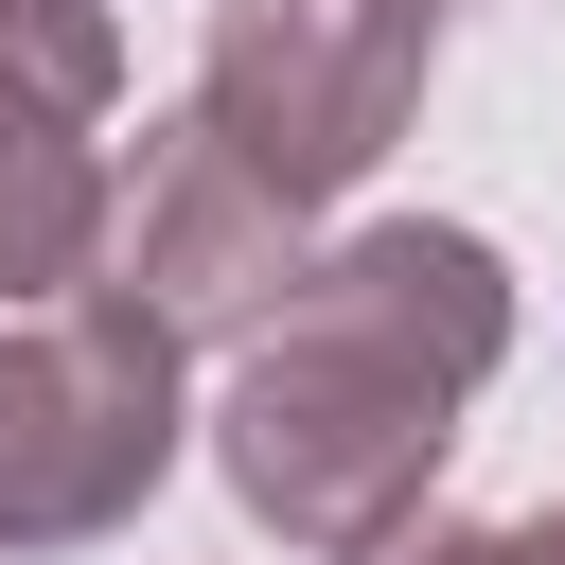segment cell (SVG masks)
Masks as SVG:
<instances>
[{
	"instance_id": "ba28073f",
	"label": "cell",
	"mask_w": 565,
	"mask_h": 565,
	"mask_svg": "<svg viewBox=\"0 0 565 565\" xmlns=\"http://www.w3.org/2000/svg\"><path fill=\"white\" fill-rule=\"evenodd\" d=\"M371 565H565V494H547V512H494V530H477V512H424V530L371 547Z\"/></svg>"
},
{
	"instance_id": "8992f818",
	"label": "cell",
	"mask_w": 565,
	"mask_h": 565,
	"mask_svg": "<svg viewBox=\"0 0 565 565\" xmlns=\"http://www.w3.org/2000/svg\"><path fill=\"white\" fill-rule=\"evenodd\" d=\"M124 247V177H106V124L0 88V335L18 318H71Z\"/></svg>"
},
{
	"instance_id": "6da1fadb",
	"label": "cell",
	"mask_w": 565,
	"mask_h": 565,
	"mask_svg": "<svg viewBox=\"0 0 565 565\" xmlns=\"http://www.w3.org/2000/svg\"><path fill=\"white\" fill-rule=\"evenodd\" d=\"M194 441H212V477H230L247 530H282V547H318V565H371V547H406V530L441 512L459 388H424V371L282 318L265 353L212 371V424H194Z\"/></svg>"
},
{
	"instance_id": "7a4b0ae2",
	"label": "cell",
	"mask_w": 565,
	"mask_h": 565,
	"mask_svg": "<svg viewBox=\"0 0 565 565\" xmlns=\"http://www.w3.org/2000/svg\"><path fill=\"white\" fill-rule=\"evenodd\" d=\"M177 371H194V353H177L124 282H88L71 318H18V335H0V565L141 530V494H159L177 441L212 424Z\"/></svg>"
},
{
	"instance_id": "5b68a950",
	"label": "cell",
	"mask_w": 565,
	"mask_h": 565,
	"mask_svg": "<svg viewBox=\"0 0 565 565\" xmlns=\"http://www.w3.org/2000/svg\"><path fill=\"white\" fill-rule=\"evenodd\" d=\"M282 318H318V335H353V353H388V371H424V388H459V406L512 371V265H494L477 230H441V212L335 230Z\"/></svg>"
},
{
	"instance_id": "3957f363",
	"label": "cell",
	"mask_w": 565,
	"mask_h": 565,
	"mask_svg": "<svg viewBox=\"0 0 565 565\" xmlns=\"http://www.w3.org/2000/svg\"><path fill=\"white\" fill-rule=\"evenodd\" d=\"M441 71V0H212L194 35V124L265 177V194H353Z\"/></svg>"
},
{
	"instance_id": "52a82bcc",
	"label": "cell",
	"mask_w": 565,
	"mask_h": 565,
	"mask_svg": "<svg viewBox=\"0 0 565 565\" xmlns=\"http://www.w3.org/2000/svg\"><path fill=\"white\" fill-rule=\"evenodd\" d=\"M0 88L106 124V106H124V18H106V0H0Z\"/></svg>"
},
{
	"instance_id": "277c9868",
	"label": "cell",
	"mask_w": 565,
	"mask_h": 565,
	"mask_svg": "<svg viewBox=\"0 0 565 565\" xmlns=\"http://www.w3.org/2000/svg\"><path fill=\"white\" fill-rule=\"evenodd\" d=\"M106 282H124L177 353H265L282 300L318 282V212L265 194V177L177 106V124H141V177H124V247H106Z\"/></svg>"
}]
</instances>
